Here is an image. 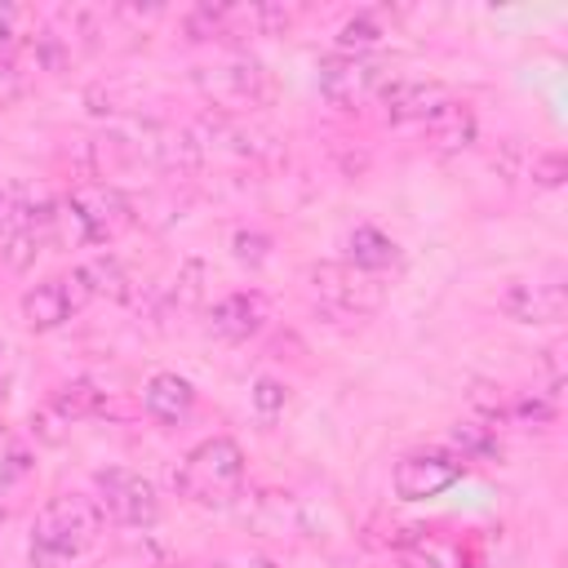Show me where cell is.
Masks as SVG:
<instances>
[{"label": "cell", "mask_w": 568, "mask_h": 568, "mask_svg": "<svg viewBox=\"0 0 568 568\" xmlns=\"http://www.w3.org/2000/svg\"><path fill=\"white\" fill-rule=\"evenodd\" d=\"M133 222H138L133 200L115 182H75L53 204V244L102 248V244H115Z\"/></svg>", "instance_id": "obj_1"}, {"label": "cell", "mask_w": 568, "mask_h": 568, "mask_svg": "<svg viewBox=\"0 0 568 568\" xmlns=\"http://www.w3.org/2000/svg\"><path fill=\"white\" fill-rule=\"evenodd\" d=\"M106 528V515L98 506V497L89 493H58L36 510L31 537H27V555L31 568H62L71 559H80L84 550L98 546Z\"/></svg>", "instance_id": "obj_2"}, {"label": "cell", "mask_w": 568, "mask_h": 568, "mask_svg": "<svg viewBox=\"0 0 568 568\" xmlns=\"http://www.w3.org/2000/svg\"><path fill=\"white\" fill-rule=\"evenodd\" d=\"M244 448L231 439V435H213V439H200L173 470V488L178 497H186L191 506H204V510H226L240 488H244Z\"/></svg>", "instance_id": "obj_3"}, {"label": "cell", "mask_w": 568, "mask_h": 568, "mask_svg": "<svg viewBox=\"0 0 568 568\" xmlns=\"http://www.w3.org/2000/svg\"><path fill=\"white\" fill-rule=\"evenodd\" d=\"M195 89L204 93V102L217 111V115H248V111H262L275 102V80L271 71L240 53V58H226V62H213V67H195L191 71Z\"/></svg>", "instance_id": "obj_4"}, {"label": "cell", "mask_w": 568, "mask_h": 568, "mask_svg": "<svg viewBox=\"0 0 568 568\" xmlns=\"http://www.w3.org/2000/svg\"><path fill=\"white\" fill-rule=\"evenodd\" d=\"M315 311L333 320H368L386 302V275L355 271L351 262H311L306 266Z\"/></svg>", "instance_id": "obj_5"}, {"label": "cell", "mask_w": 568, "mask_h": 568, "mask_svg": "<svg viewBox=\"0 0 568 568\" xmlns=\"http://www.w3.org/2000/svg\"><path fill=\"white\" fill-rule=\"evenodd\" d=\"M93 497L102 506V515L120 528H151L160 524V493L146 475L129 470V466H102L93 475Z\"/></svg>", "instance_id": "obj_6"}, {"label": "cell", "mask_w": 568, "mask_h": 568, "mask_svg": "<svg viewBox=\"0 0 568 568\" xmlns=\"http://www.w3.org/2000/svg\"><path fill=\"white\" fill-rule=\"evenodd\" d=\"M390 71L368 58V53H328L315 67V84L324 93V102H333L337 111H359L364 102H373V93L382 89Z\"/></svg>", "instance_id": "obj_7"}, {"label": "cell", "mask_w": 568, "mask_h": 568, "mask_svg": "<svg viewBox=\"0 0 568 568\" xmlns=\"http://www.w3.org/2000/svg\"><path fill=\"white\" fill-rule=\"evenodd\" d=\"M466 475V462L448 448H413L395 462L390 470V488L399 501H426V497H439L444 488H453L457 479Z\"/></svg>", "instance_id": "obj_8"}, {"label": "cell", "mask_w": 568, "mask_h": 568, "mask_svg": "<svg viewBox=\"0 0 568 568\" xmlns=\"http://www.w3.org/2000/svg\"><path fill=\"white\" fill-rule=\"evenodd\" d=\"M84 302H89V288L71 271V275H49V280L31 284L18 302V311H22V324L31 333H58L62 324H71L84 311Z\"/></svg>", "instance_id": "obj_9"}, {"label": "cell", "mask_w": 568, "mask_h": 568, "mask_svg": "<svg viewBox=\"0 0 568 568\" xmlns=\"http://www.w3.org/2000/svg\"><path fill=\"white\" fill-rule=\"evenodd\" d=\"M373 102L382 106V115L390 124H426L439 106L453 102L448 84L439 80H417V75H386L382 89L373 93Z\"/></svg>", "instance_id": "obj_10"}, {"label": "cell", "mask_w": 568, "mask_h": 568, "mask_svg": "<svg viewBox=\"0 0 568 568\" xmlns=\"http://www.w3.org/2000/svg\"><path fill=\"white\" fill-rule=\"evenodd\" d=\"M497 311L515 324H559L568 311V288L559 275L546 280H510L497 293Z\"/></svg>", "instance_id": "obj_11"}, {"label": "cell", "mask_w": 568, "mask_h": 568, "mask_svg": "<svg viewBox=\"0 0 568 568\" xmlns=\"http://www.w3.org/2000/svg\"><path fill=\"white\" fill-rule=\"evenodd\" d=\"M266 320H271V306L257 288H235L209 306V333L217 342H235V346L257 337L266 328Z\"/></svg>", "instance_id": "obj_12"}, {"label": "cell", "mask_w": 568, "mask_h": 568, "mask_svg": "<svg viewBox=\"0 0 568 568\" xmlns=\"http://www.w3.org/2000/svg\"><path fill=\"white\" fill-rule=\"evenodd\" d=\"M142 413L160 426H182L195 413V386L182 373H151L142 386Z\"/></svg>", "instance_id": "obj_13"}, {"label": "cell", "mask_w": 568, "mask_h": 568, "mask_svg": "<svg viewBox=\"0 0 568 568\" xmlns=\"http://www.w3.org/2000/svg\"><path fill=\"white\" fill-rule=\"evenodd\" d=\"M395 559L399 568H470V555L453 537L426 532V528H408L395 541Z\"/></svg>", "instance_id": "obj_14"}, {"label": "cell", "mask_w": 568, "mask_h": 568, "mask_svg": "<svg viewBox=\"0 0 568 568\" xmlns=\"http://www.w3.org/2000/svg\"><path fill=\"white\" fill-rule=\"evenodd\" d=\"M426 146L430 151H439V155H457V151H466L470 142H475V133H479V120H475V111L466 106V102H448V106H439L426 124Z\"/></svg>", "instance_id": "obj_15"}, {"label": "cell", "mask_w": 568, "mask_h": 568, "mask_svg": "<svg viewBox=\"0 0 568 568\" xmlns=\"http://www.w3.org/2000/svg\"><path fill=\"white\" fill-rule=\"evenodd\" d=\"M399 244L382 231V226H355L351 235H346V262L355 266V271H368V275H386L390 266H399Z\"/></svg>", "instance_id": "obj_16"}, {"label": "cell", "mask_w": 568, "mask_h": 568, "mask_svg": "<svg viewBox=\"0 0 568 568\" xmlns=\"http://www.w3.org/2000/svg\"><path fill=\"white\" fill-rule=\"evenodd\" d=\"M293 9L288 4H231L226 9V31L222 40H248V36H280L293 27Z\"/></svg>", "instance_id": "obj_17"}, {"label": "cell", "mask_w": 568, "mask_h": 568, "mask_svg": "<svg viewBox=\"0 0 568 568\" xmlns=\"http://www.w3.org/2000/svg\"><path fill=\"white\" fill-rule=\"evenodd\" d=\"M106 408V390L93 382V377H71V382H58L53 395H49V413H58L62 426L71 422H89Z\"/></svg>", "instance_id": "obj_18"}, {"label": "cell", "mask_w": 568, "mask_h": 568, "mask_svg": "<svg viewBox=\"0 0 568 568\" xmlns=\"http://www.w3.org/2000/svg\"><path fill=\"white\" fill-rule=\"evenodd\" d=\"M75 275L89 288V297H106V302H129L133 297V280H129V271L115 253H98V257L80 262Z\"/></svg>", "instance_id": "obj_19"}, {"label": "cell", "mask_w": 568, "mask_h": 568, "mask_svg": "<svg viewBox=\"0 0 568 568\" xmlns=\"http://www.w3.org/2000/svg\"><path fill=\"white\" fill-rule=\"evenodd\" d=\"M448 453H457L462 462H501V439L497 426L470 417V422H453L448 426Z\"/></svg>", "instance_id": "obj_20"}, {"label": "cell", "mask_w": 568, "mask_h": 568, "mask_svg": "<svg viewBox=\"0 0 568 568\" xmlns=\"http://www.w3.org/2000/svg\"><path fill=\"white\" fill-rule=\"evenodd\" d=\"M386 36V9H359L337 27V53H368Z\"/></svg>", "instance_id": "obj_21"}, {"label": "cell", "mask_w": 568, "mask_h": 568, "mask_svg": "<svg viewBox=\"0 0 568 568\" xmlns=\"http://www.w3.org/2000/svg\"><path fill=\"white\" fill-rule=\"evenodd\" d=\"M44 248H49V244H44V235H40L31 222H27V226H18V231H9V235H0V257H4V266H9V271H18V275H22V271H31V266H36V257H40Z\"/></svg>", "instance_id": "obj_22"}, {"label": "cell", "mask_w": 568, "mask_h": 568, "mask_svg": "<svg viewBox=\"0 0 568 568\" xmlns=\"http://www.w3.org/2000/svg\"><path fill=\"white\" fill-rule=\"evenodd\" d=\"M27 49V58L40 67V71H67V62H71V44H67V36H58L53 27H40V31H31V40L22 44Z\"/></svg>", "instance_id": "obj_23"}, {"label": "cell", "mask_w": 568, "mask_h": 568, "mask_svg": "<svg viewBox=\"0 0 568 568\" xmlns=\"http://www.w3.org/2000/svg\"><path fill=\"white\" fill-rule=\"evenodd\" d=\"M226 9H231V4H213V0L186 9V13H182V36H186L191 44L222 40V31H226Z\"/></svg>", "instance_id": "obj_24"}, {"label": "cell", "mask_w": 568, "mask_h": 568, "mask_svg": "<svg viewBox=\"0 0 568 568\" xmlns=\"http://www.w3.org/2000/svg\"><path fill=\"white\" fill-rule=\"evenodd\" d=\"M510 417L541 430V426H550L559 417V395H550V390H524L519 399H510Z\"/></svg>", "instance_id": "obj_25"}, {"label": "cell", "mask_w": 568, "mask_h": 568, "mask_svg": "<svg viewBox=\"0 0 568 568\" xmlns=\"http://www.w3.org/2000/svg\"><path fill=\"white\" fill-rule=\"evenodd\" d=\"M27 470H31V448H27L13 430H0V497H4L18 479H27Z\"/></svg>", "instance_id": "obj_26"}, {"label": "cell", "mask_w": 568, "mask_h": 568, "mask_svg": "<svg viewBox=\"0 0 568 568\" xmlns=\"http://www.w3.org/2000/svg\"><path fill=\"white\" fill-rule=\"evenodd\" d=\"M31 40V9L0 0V53L18 58V49Z\"/></svg>", "instance_id": "obj_27"}, {"label": "cell", "mask_w": 568, "mask_h": 568, "mask_svg": "<svg viewBox=\"0 0 568 568\" xmlns=\"http://www.w3.org/2000/svg\"><path fill=\"white\" fill-rule=\"evenodd\" d=\"M31 209H36L31 191H27L22 182H4V186H0V235L27 226V222H31Z\"/></svg>", "instance_id": "obj_28"}, {"label": "cell", "mask_w": 568, "mask_h": 568, "mask_svg": "<svg viewBox=\"0 0 568 568\" xmlns=\"http://www.w3.org/2000/svg\"><path fill=\"white\" fill-rule=\"evenodd\" d=\"M248 399H253V413H257L262 422H275V417L288 408V386L275 382V377H257L253 390H248Z\"/></svg>", "instance_id": "obj_29"}, {"label": "cell", "mask_w": 568, "mask_h": 568, "mask_svg": "<svg viewBox=\"0 0 568 568\" xmlns=\"http://www.w3.org/2000/svg\"><path fill=\"white\" fill-rule=\"evenodd\" d=\"M470 404H475L479 422H488V426H497V422L510 417V399H506V390L493 386V382H475V386H470Z\"/></svg>", "instance_id": "obj_30"}, {"label": "cell", "mask_w": 568, "mask_h": 568, "mask_svg": "<svg viewBox=\"0 0 568 568\" xmlns=\"http://www.w3.org/2000/svg\"><path fill=\"white\" fill-rule=\"evenodd\" d=\"M31 93V71L22 58H4L0 53V106H13Z\"/></svg>", "instance_id": "obj_31"}, {"label": "cell", "mask_w": 568, "mask_h": 568, "mask_svg": "<svg viewBox=\"0 0 568 568\" xmlns=\"http://www.w3.org/2000/svg\"><path fill=\"white\" fill-rule=\"evenodd\" d=\"M528 173H532V186H541V191H559L564 178H568V164H564L559 151H532Z\"/></svg>", "instance_id": "obj_32"}, {"label": "cell", "mask_w": 568, "mask_h": 568, "mask_svg": "<svg viewBox=\"0 0 568 568\" xmlns=\"http://www.w3.org/2000/svg\"><path fill=\"white\" fill-rule=\"evenodd\" d=\"M231 248H235V257H240L244 266H262L266 253H271V235H262V231H235Z\"/></svg>", "instance_id": "obj_33"}, {"label": "cell", "mask_w": 568, "mask_h": 568, "mask_svg": "<svg viewBox=\"0 0 568 568\" xmlns=\"http://www.w3.org/2000/svg\"><path fill=\"white\" fill-rule=\"evenodd\" d=\"M9 382H13V359H9V346L0 342V408L9 399Z\"/></svg>", "instance_id": "obj_34"}, {"label": "cell", "mask_w": 568, "mask_h": 568, "mask_svg": "<svg viewBox=\"0 0 568 568\" xmlns=\"http://www.w3.org/2000/svg\"><path fill=\"white\" fill-rule=\"evenodd\" d=\"M4 519H9V506H4V501H0V524H4Z\"/></svg>", "instance_id": "obj_35"}, {"label": "cell", "mask_w": 568, "mask_h": 568, "mask_svg": "<svg viewBox=\"0 0 568 568\" xmlns=\"http://www.w3.org/2000/svg\"><path fill=\"white\" fill-rule=\"evenodd\" d=\"M204 568H231V564H204Z\"/></svg>", "instance_id": "obj_36"}]
</instances>
